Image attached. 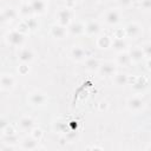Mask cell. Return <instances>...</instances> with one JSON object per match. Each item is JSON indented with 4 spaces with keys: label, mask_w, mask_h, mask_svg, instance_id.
<instances>
[{
    "label": "cell",
    "mask_w": 151,
    "mask_h": 151,
    "mask_svg": "<svg viewBox=\"0 0 151 151\" xmlns=\"http://www.w3.org/2000/svg\"><path fill=\"white\" fill-rule=\"evenodd\" d=\"M126 106H127V109H129L131 112L137 113V112H139V111H142V110L144 109L145 101H144V99H143L142 97H139V96H132V97H130V98L127 99Z\"/></svg>",
    "instance_id": "1"
},
{
    "label": "cell",
    "mask_w": 151,
    "mask_h": 151,
    "mask_svg": "<svg viewBox=\"0 0 151 151\" xmlns=\"http://www.w3.org/2000/svg\"><path fill=\"white\" fill-rule=\"evenodd\" d=\"M103 20H104V22L106 25H110V26L117 25L120 21V12L117 8H109L104 13Z\"/></svg>",
    "instance_id": "2"
},
{
    "label": "cell",
    "mask_w": 151,
    "mask_h": 151,
    "mask_svg": "<svg viewBox=\"0 0 151 151\" xmlns=\"http://www.w3.org/2000/svg\"><path fill=\"white\" fill-rule=\"evenodd\" d=\"M6 41H7V44H9L13 47H20L25 41V34L19 32L18 29L17 31H12V32H9L7 34Z\"/></svg>",
    "instance_id": "3"
},
{
    "label": "cell",
    "mask_w": 151,
    "mask_h": 151,
    "mask_svg": "<svg viewBox=\"0 0 151 151\" xmlns=\"http://www.w3.org/2000/svg\"><path fill=\"white\" fill-rule=\"evenodd\" d=\"M124 31H125V37L131 38V39H136V38H138V37H140V34H142V32H143V27H142V25H139L138 22L132 21V22H129V24L125 26Z\"/></svg>",
    "instance_id": "4"
},
{
    "label": "cell",
    "mask_w": 151,
    "mask_h": 151,
    "mask_svg": "<svg viewBox=\"0 0 151 151\" xmlns=\"http://www.w3.org/2000/svg\"><path fill=\"white\" fill-rule=\"evenodd\" d=\"M117 72V64L113 61H104L100 64L98 73L101 77H113Z\"/></svg>",
    "instance_id": "5"
},
{
    "label": "cell",
    "mask_w": 151,
    "mask_h": 151,
    "mask_svg": "<svg viewBox=\"0 0 151 151\" xmlns=\"http://www.w3.org/2000/svg\"><path fill=\"white\" fill-rule=\"evenodd\" d=\"M28 101L33 106H44L47 103V96L41 91H33L28 96Z\"/></svg>",
    "instance_id": "6"
},
{
    "label": "cell",
    "mask_w": 151,
    "mask_h": 151,
    "mask_svg": "<svg viewBox=\"0 0 151 151\" xmlns=\"http://www.w3.org/2000/svg\"><path fill=\"white\" fill-rule=\"evenodd\" d=\"M57 19H58V24L67 27L72 22L71 21V19H72V12H71V9L67 8V7H60L59 11H58V13H57Z\"/></svg>",
    "instance_id": "7"
},
{
    "label": "cell",
    "mask_w": 151,
    "mask_h": 151,
    "mask_svg": "<svg viewBox=\"0 0 151 151\" xmlns=\"http://www.w3.org/2000/svg\"><path fill=\"white\" fill-rule=\"evenodd\" d=\"M70 57L72 60L74 61H84L87 57H86V51L83 46L80 45H74L72 46V48L70 50Z\"/></svg>",
    "instance_id": "8"
},
{
    "label": "cell",
    "mask_w": 151,
    "mask_h": 151,
    "mask_svg": "<svg viewBox=\"0 0 151 151\" xmlns=\"http://www.w3.org/2000/svg\"><path fill=\"white\" fill-rule=\"evenodd\" d=\"M68 34V29L66 26H63L60 24H55L51 27V35L58 40H61L64 38H66Z\"/></svg>",
    "instance_id": "9"
},
{
    "label": "cell",
    "mask_w": 151,
    "mask_h": 151,
    "mask_svg": "<svg viewBox=\"0 0 151 151\" xmlns=\"http://www.w3.org/2000/svg\"><path fill=\"white\" fill-rule=\"evenodd\" d=\"M18 59L22 64H31L34 60V53L28 47H22L18 52Z\"/></svg>",
    "instance_id": "10"
},
{
    "label": "cell",
    "mask_w": 151,
    "mask_h": 151,
    "mask_svg": "<svg viewBox=\"0 0 151 151\" xmlns=\"http://www.w3.org/2000/svg\"><path fill=\"white\" fill-rule=\"evenodd\" d=\"M15 85V78L9 73H4L0 79V86L2 91H9Z\"/></svg>",
    "instance_id": "11"
},
{
    "label": "cell",
    "mask_w": 151,
    "mask_h": 151,
    "mask_svg": "<svg viewBox=\"0 0 151 151\" xmlns=\"http://www.w3.org/2000/svg\"><path fill=\"white\" fill-rule=\"evenodd\" d=\"M20 147L22 150H38V149H42L40 145H39V140L33 138L32 136L22 139L21 144H20Z\"/></svg>",
    "instance_id": "12"
},
{
    "label": "cell",
    "mask_w": 151,
    "mask_h": 151,
    "mask_svg": "<svg viewBox=\"0 0 151 151\" xmlns=\"http://www.w3.org/2000/svg\"><path fill=\"white\" fill-rule=\"evenodd\" d=\"M101 31V26L96 20H90L85 24V33L88 35H98Z\"/></svg>",
    "instance_id": "13"
},
{
    "label": "cell",
    "mask_w": 151,
    "mask_h": 151,
    "mask_svg": "<svg viewBox=\"0 0 151 151\" xmlns=\"http://www.w3.org/2000/svg\"><path fill=\"white\" fill-rule=\"evenodd\" d=\"M116 64L118 66H123V67H127L132 64V60L130 58V54H129V51H122V52H118L117 53V57H116Z\"/></svg>",
    "instance_id": "14"
},
{
    "label": "cell",
    "mask_w": 151,
    "mask_h": 151,
    "mask_svg": "<svg viewBox=\"0 0 151 151\" xmlns=\"http://www.w3.org/2000/svg\"><path fill=\"white\" fill-rule=\"evenodd\" d=\"M18 14L19 13L13 7H5L1 11V21L2 22H11L18 17Z\"/></svg>",
    "instance_id": "15"
},
{
    "label": "cell",
    "mask_w": 151,
    "mask_h": 151,
    "mask_svg": "<svg viewBox=\"0 0 151 151\" xmlns=\"http://www.w3.org/2000/svg\"><path fill=\"white\" fill-rule=\"evenodd\" d=\"M129 54H130V58H131L132 63H140L145 58V54H144V51H143L142 46H134V47H132L129 51Z\"/></svg>",
    "instance_id": "16"
},
{
    "label": "cell",
    "mask_w": 151,
    "mask_h": 151,
    "mask_svg": "<svg viewBox=\"0 0 151 151\" xmlns=\"http://www.w3.org/2000/svg\"><path fill=\"white\" fill-rule=\"evenodd\" d=\"M18 125H19V127H20L22 131H28V132H31L32 129L34 127V120H33V118L29 117V116H22V117L19 119Z\"/></svg>",
    "instance_id": "17"
},
{
    "label": "cell",
    "mask_w": 151,
    "mask_h": 151,
    "mask_svg": "<svg viewBox=\"0 0 151 151\" xmlns=\"http://www.w3.org/2000/svg\"><path fill=\"white\" fill-rule=\"evenodd\" d=\"M47 1L45 0H29V4L32 6V9L34 12V14H44L46 12V7H47Z\"/></svg>",
    "instance_id": "18"
},
{
    "label": "cell",
    "mask_w": 151,
    "mask_h": 151,
    "mask_svg": "<svg viewBox=\"0 0 151 151\" xmlns=\"http://www.w3.org/2000/svg\"><path fill=\"white\" fill-rule=\"evenodd\" d=\"M67 29H68V33L72 35H80L85 33V25L79 21H73L67 26Z\"/></svg>",
    "instance_id": "19"
},
{
    "label": "cell",
    "mask_w": 151,
    "mask_h": 151,
    "mask_svg": "<svg viewBox=\"0 0 151 151\" xmlns=\"http://www.w3.org/2000/svg\"><path fill=\"white\" fill-rule=\"evenodd\" d=\"M84 65H85V68L90 72H96L99 70V66H100V61L94 58V57H87L85 60H84Z\"/></svg>",
    "instance_id": "20"
},
{
    "label": "cell",
    "mask_w": 151,
    "mask_h": 151,
    "mask_svg": "<svg viewBox=\"0 0 151 151\" xmlns=\"http://www.w3.org/2000/svg\"><path fill=\"white\" fill-rule=\"evenodd\" d=\"M112 40H113V39H112L110 35L104 34V35H99V37L97 38L96 44H97V46H98L99 48H101V50H107V48H110V47L112 46Z\"/></svg>",
    "instance_id": "21"
},
{
    "label": "cell",
    "mask_w": 151,
    "mask_h": 151,
    "mask_svg": "<svg viewBox=\"0 0 151 151\" xmlns=\"http://www.w3.org/2000/svg\"><path fill=\"white\" fill-rule=\"evenodd\" d=\"M19 14L24 18V19H28V18H32V15L34 14L33 9H32V6L29 2H22L19 7Z\"/></svg>",
    "instance_id": "22"
},
{
    "label": "cell",
    "mask_w": 151,
    "mask_h": 151,
    "mask_svg": "<svg viewBox=\"0 0 151 151\" xmlns=\"http://www.w3.org/2000/svg\"><path fill=\"white\" fill-rule=\"evenodd\" d=\"M113 83L117 86H126L129 84V76L124 72H116L113 76Z\"/></svg>",
    "instance_id": "23"
},
{
    "label": "cell",
    "mask_w": 151,
    "mask_h": 151,
    "mask_svg": "<svg viewBox=\"0 0 151 151\" xmlns=\"http://www.w3.org/2000/svg\"><path fill=\"white\" fill-rule=\"evenodd\" d=\"M112 39H113V38H112ZM126 46H127V44H126V41H125L124 38H123V39H113L111 47L114 48L117 52H122V51H125Z\"/></svg>",
    "instance_id": "24"
},
{
    "label": "cell",
    "mask_w": 151,
    "mask_h": 151,
    "mask_svg": "<svg viewBox=\"0 0 151 151\" xmlns=\"http://www.w3.org/2000/svg\"><path fill=\"white\" fill-rule=\"evenodd\" d=\"M19 142V137L15 134V133H13V134H8V136H4V143L5 144H7V145H14V144H17ZM12 147V146H11Z\"/></svg>",
    "instance_id": "25"
},
{
    "label": "cell",
    "mask_w": 151,
    "mask_h": 151,
    "mask_svg": "<svg viewBox=\"0 0 151 151\" xmlns=\"http://www.w3.org/2000/svg\"><path fill=\"white\" fill-rule=\"evenodd\" d=\"M31 136H32L33 138H35V139H38V140H40V139H41V137H42V130H41V129H39V127H33V129H32V131H31Z\"/></svg>",
    "instance_id": "26"
},
{
    "label": "cell",
    "mask_w": 151,
    "mask_h": 151,
    "mask_svg": "<svg viewBox=\"0 0 151 151\" xmlns=\"http://www.w3.org/2000/svg\"><path fill=\"white\" fill-rule=\"evenodd\" d=\"M142 48H143V51H144L145 57L151 58V41H146L145 44H143Z\"/></svg>",
    "instance_id": "27"
},
{
    "label": "cell",
    "mask_w": 151,
    "mask_h": 151,
    "mask_svg": "<svg viewBox=\"0 0 151 151\" xmlns=\"http://www.w3.org/2000/svg\"><path fill=\"white\" fill-rule=\"evenodd\" d=\"M18 31L21 32V33H24V34L29 31V27H28V25H27V22H26L25 20H22V21L18 25Z\"/></svg>",
    "instance_id": "28"
},
{
    "label": "cell",
    "mask_w": 151,
    "mask_h": 151,
    "mask_svg": "<svg viewBox=\"0 0 151 151\" xmlns=\"http://www.w3.org/2000/svg\"><path fill=\"white\" fill-rule=\"evenodd\" d=\"M1 132H2V134L4 136H8V134H13V133H15L14 132V129L12 127V125H6L5 127H2L1 129Z\"/></svg>",
    "instance_id": "29"
},
{
    "label": "cell",
    "mask_w": 151,
    "mask_h": 151,
    "mask_svg": "<svg viewBox=\"0 0 151 151\" xmlns=\"http://www.w3.org/2000/svg\"><path fill=\"white\" fill-rule=\"evenodd\" d=\"M28 71H29L28 64H22V63H21V65L18 67V72H19L20 74H22V76H25L26 73H28Z\"/></svg>",
    "instance_id": "30"
},
{
    "label": "cell",
    "mask_w": 151,
    "mask_h": 151,
    "mask_svg": "<svg viewBox=\"0 0 151 151\" xmlns=\"http://www.w3.org/2000/svg\"><path fill=\"white\" fill-rule=\"evenodd\" d=\"M24 20L27 22L29 29H34V28L37 27V20H35L33 17H32V18H28V19H24Z\"/></svg>",
    "instance_id": "31"
},
{
    "label": "cell",
    "mask_w": 151,
    "mask_h": 151,
    "mask_svg": "<svg viewBox=\"0 0 151 151\" xmlns=\"http://www.w3.org/2000/svg\"><path fill=\"white\" fill-rule=\"evenodd\" d=\"M140 7L144 11H151V0H142L140 1Z\"/></svg>",
    "instance_id": "32"
},
{
    "label": "cell",
    "mask_w": 151,
    "mask_h": 151,
    "mask_svg": "<svg viewBox=\"0 0 151 151\" xmlns=\"http://www.w3.org/2000/svg\"><path fill=\"white\" fill-rule=\"evenodd\" d=\"M145 84H146L145 79H144V78H139V79H138V81H137V83H134L133 87H134V88H137V87H139V88H144V87H145Z\"/></svg>",
    "instance_id": "33"
},
{
    "label": "cell",
    "mask_w": 151,
    "mask_h": 151,
    "mask_svg": "<svg viewBox=\"0 0 151 151\" xmlns=\"http://www.w3.org/2000/svg\"><path fill=\"white\" fill-rule=\"evenodd\" d=\"M133 0H119V4L122 7H130L132 5Z\"/></svg>",
    "instance_id": "34"
},
{
    "label": "cell",
    "mask_w": 151,
    "mask_h": 151,
    "mask_svg": "<svg viewBox=\"0 0 151 151\" xmlns=\"http://www.w3.org/2000/svg\"><path fill=\"white\" fill-rule=\"evenodd\" d=\"M146 65H147V68H149V70H151V58L149 59V61H147V64H146Z\"/></svg>",
    "instance_id": "35"
},
{
    "label": "cell",
    "mask_w": 151,
    "mask_h": 151,
    "mask_svg": "<svg viewBox=\"0 0 151 151\" xmlns=\"http://www.w3.org/2000/svg\"><path fill=\"white\" fill-rule=\"evenodd\" d=\"M97 2H99V4H105V2H107V1H110V0H96Z\"/></svg>",
    "instance_id": "36"
},
{
    "label": "cell",
    "mask_w": 151,
    "mask_h": 151,
    "mask_svg": "<svg viewBox=\"0 0 151 151\" xmlns=\"http://www.w3.org/2000/svg\"><path fill=\"white\" fill-rule=\"evenodd\" d=\"M146 149H147V150H151V145H149V146H147Z\"/></svg>",
    "instance_id": "37"
},
{
    "label": "cell",
    "mask_w": 151,
    "mask_h": 151,
    "mask_svg": "<svg viewBox=\"0 0 151 151\" xmlns=\"http://www.w3.org/2000/svg\"><path fill=\"white\" fill-rule=\"evenodd\" d=\"M68 1H72V2H76V1H79V0H68Z\"/></svg>",
    "instance_id": "38"
},
{
    "label": "cell",
    "mask_w": 151,
    "mask_h": 151,
    "mask_svg": "<svg viewBox=\"0 0 151 151\" xmlns=\"http://www.w3.org/2000/svg\"><path fill=\"white\" fill-rule=\"evenodd\" d=\"M45 1H48V0H45Z\"/></svg>",
    "instance_id": "39"
}]
</instances>
